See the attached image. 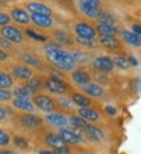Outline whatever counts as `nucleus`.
Masks as SVG:
<instances>
[{"mask_svg": "<svg viewBox=\"0 0 141 154\" xmlns=\"http://www.w3.org/2000/svg\"><path fill=\"white\" fill-rule=\"evenodd\" d=\"M58 104H61L67 110H72L73 108V102L70 101V99H67V98H58Z\"/></svg>", "mask_w": 141, "mask_h": 154, "instance_id": "obj_36", "label": "nucleus"}, {"mask_svg": "<svg viewBox=\"0 0 141 154\" xmlns=\"http://www.w3.org/2000/svg\"><path fill=\"white\" fill-rule=\"evenodd\" d=\"M46 57L47 60H49L53 66H56V67L62 69V70H72L75 69V60L72 57V54L64 51L59 45H56V43H52V45H49L46 48Z\"/></svg>", "mask_w": 141, "mask_h": 154, "instance_id": "obj_1", "label": "nucleus"}, {"mask_svg": "<svg viewBox=\"0 0 141 154\" xmlns=\"http://www.w3.org/2000/svg\"><path fill=\"white\" fill-rule=\"evenodd\" d=\"M41 119L37 116V115H25L21 119H20V124L26 128H35L38 125H41Z\"/></svg>", "mask_w": 141, "mask_h": 154, "instance_id": "obj_14", "label": "nucleus"}, {"mask_svg": "<svg viewBox=\"0 0 141 154\" xmlns=\"http://www.w3.org/2000/svg\"><path fill=\"white\" fill-rule=\"evenodd\" d=\"M55 154H70V148L68 146H61L55 149Z\"/></svg>", "mask_w": 141, "mask_h": 154, "instance_id": "obj_41", "label": "nucleus"}, {"mask_svg": "<svg viewBox=\"0 0 141 154\" xmlns=\"http://www.w3.org/2000/svg\"><path fill=\"white\" fill-rule=\"evenodd\" d=\"M132 32L134 34H137L138 37H141V25H132Z\"/></svg>", "mask_w": 141, "mask_h": 154, "instance_id": "obj_44", "label": "nucleus"}, {"mask_svg": "<svg viewBox=\"0 0 141 154\" xmlns=\"http://www.w3.org/2000/svg\"><path fill=\"white\" fill-rule=\"evenodd\" d=\"M93 66L96 70H100V72H111L114 69V63L109 57H97L93 61Z\"/></svg>", "mask_w": 141, "mask_h": 154, "instance_id": "obj_7", "label": "nucleus"}, {"mask_svg": "<svg viewBox=\"0 0 141 154\" xmlns=\"http://www.w3.org/2000/svg\"><path fill=\"white\" fill-rule=\"evenodd\" d=\"M9 21H11V15L5 14V12H0V26H9Z\"/></svg>", "mask_w": 141, "mask_h": 154, "instance_id": "obj_37", "label": "nucleus"}, {"mask_svg": "<svg viewBox=\"0 0 141 154\" xmlns=\"http://www.w3.org/2000/svg\"><path fill=\"white\" fill-rule=\"evenodd\" d=\"M96 31L102 37H115V34H117L115 26H112V25H103V23H99L97 28H96Z\"/></svg>", "mask_w": 141, "mask_h": 154, "instance_id": "obj_22", "label": "nucleus"}, {"mask_svg": "<svg viewBox=\"0 0 141 154\" xmlns=\"http://www.w3.org/2000/svg\"><path fill=\"white\" fill-rule=\"evenodd\" d=\"M58 136L64 140V143L67 142V143H79L81 142V137L78 136V134H75L72 130H67V128H59V133H58Z\"/></svg>", "mask_w": 141, "mask_h": 154, "instance_id": "obj_10", "label": "nucleus"}, {"mask_svg": "<svg viewBox=\"0 0 141 154\" xmlns=\"http://www.w3.org/2000/svg\"><path fill=\"white\" fill-rule=\"evenodd\" d=\"M72 79L76 84H79V85H85V84L90 82V75L87 72H84V70H75L72 73Z\"/></svg>", "mask_w": 141, "mask_h": 154, "instance_id": "obj_23", "label": "nucleus"}, {"mask_svg": "<svg viewBox=\"0 0 141 154\" xmlns=\"http://www.w3.org/2000/svg\"><path fill=\"white\" fill-rule=\"evenodd\" d=\"M40 154H55V152H52V151H46V149H41V151H40Z\"/></svg>", "mask_w": 141, "mask_h": 154, "instance_id": "obj_49", "label": "nucleus"}, {"mask_svg": "<svg viewBox=\"0 0 141 154\" xmlns=\"http://www.w3.org/2000/svg\"><path fill=\"white\" fill-rule=\"evenodd\" d=\"M2 48H11V43L8 40H5L3 37H0V49Z\"/></svg>", "mask_w": 141, "mask_h": 154, "instance_id": "obj_43", "label": "nucleus"}, {"mask_svg": "<svg viewBox=\"0 0 141 154\" xmlns=\"http://www.w3.org/2000/svg\"><path fill=\"white\" fill-rule=\"evenodd\" d=\"M25 87L32 93V92H40L43 89V84H41V81L38 78H31L29 81H26Z\"/></svg>", "mask_w": 141, "mask_h": 154, "instance_id": "obj_26", "label": "nucleus"}, {"mask_svg": "<svg viewBox=\"0 0 141 154\" xmlns=\"http://www.w3.org/2000/svg\"><path fill=\"white\" fill-rule=\"evenodd\" d=\"M123 40L131 46H141V37H138L137 34H134L132 31H123L122 32Z\"/></svg>", "mask_w": 141, "mask_h": 154, "instance_id": "obj_20", "label": "nucleus"}, {"mask_svg": "<svg viewBox=\"0 0 141 154\" xmlns=\"http://www.w3.org/2000/svg\"><path fill=\"white\" fill-rule=\"evenodd\" d=\"M46 142H47V145L53 146L55 149H56V148H61V146H65L64 140H62L58 134H47V136H46Z\"/></svg>", "mask_w": 141, "mask_h": 154, "instance_id": "obj_25", "label": "nucleus"}, {"mask_svg": "<svg viewBox=\"0 0 141 154\" xmlns=\"http://www.w3.org/2000/svg\"><path fill=\"white\" fill-rule=\"evenodd\" d=\"M12 105L18 110H23V112H34V102H31L29 99H23V98H14Z\"/></svg>", "mask_w": 141, "mask_h": 154, "instance_id": "obj_15", "label": "nucleus"}, {"mask_svg": "<svg viewBox=\"0 0 141 154\" xmlns=\"http://www.w3.org/2000/svg\"><path fill=\"white\" fill-rule=\"evenodd\" d=\"M105 112H106L108 115H111V116H115V115H117V110H115L114 107H111V105H106V107H105Z\"/></svg>", "mask_w": 141, "mask_h": 154, "instance_id": "obj_42", "label": "nucleus"}, {"mask_svg": "<svg viewBox=\"0 0 141 154\" xmlns=\"http://www.w3.org/2000/svg\"><path fill=\"white\" fill-rule=\"evenodd\" d=\"M14 143H15L18 148H21V149H26V148H28V140H26L25 137H20V136L14 137Z\"/></svg>", "mask_w": 141, "mask_h": 154, "instance_id": "obj_35", "label": "nucleus"}, {"mask_svg": "<svg viewBox=\"0 0 141 154\" xmlns=\"http://www.w3.org/2000/svg\"><path fill=\"white\" fill-rule=\"evenodd\" d=\"M44 85H46V89L49 90V92L56 93V95L65 93V92L68 90V85H67L64 81L58 79V78H47V81H46Z\"/></svg>", "mask_w": 141, "mask_h": 154, "instance_id": "obj_5", "label": "nucleus"}, {"mask_svg": "<svg viewBox=\"0 0 141 154\" xmlns=\"http://www.w3.org/2000/svg\"><path fill=\"white\" fill-rule=\"evenodd\" d=\"M0 35H2L5 40H8L9 43H21L23 41V34L15 26H5V28H2Z\"/></svg>", "mask_w": 141, "mask_h": 154, "instance_id": "obj_3", "label": "nucleus"}, {"mask_svg": "<svg viewBox=\"0 0 141 154\" xmlns=\"http://www.w3.org/2000/svg\"><path fill=\"white\" fill-rule=\"evenodd\" d=\"M0 154H15L12 149H3V151H0Z\"/></svg>", "mask_w": 141, "mask_h": 154, "instance_id": "obj_48", "label": "nucleus"}, {"mask_svg": "<svg viewBox=\"0 0 141 154\" xmlns=\"http://www.w3.org/2000/svg\"><path fill=\"white\" fill-rule=\"evenodd\" d=\"M100 45L109 51H115L120 48V41L115 37H100Z\"/></svg>", "mask_w": 141, "mask_h": 154, "instance_id": "obj_19", "label": "nucleus"}, {"mask_svg": "<svg viewBox=\"0 0 141 154\" xmlns=\"http://www.w3.org/2000/svg\"><path fill=\"white\" fill-rule=\"evenodd\" d=\"M97 20H99V23H103V25H112L114 26V17L108 12H100L97 15Z\"/></svg>", "mask_w": 141, "mask_h": 154, "instance_id": "obj_31", "label": "nucleus"}, {"mask_svg": "<svg viewBox=\"0 0 141 154\" xmlns=\"http://www.w3.org/2000/svg\"><path fill=\"white\" fill-rule=\"evenodd\" d=\"M28 9L32 14H40V15H50V8L46 6L43 3H37V2H31L28 3Z\"/></svg>", "mask_w": 141, "mask_h": 154, "instance_id": "obj_16", "label": "nucleus"}, {"mask_svg": "<svg viewBox=\"0 0 141 154\" xmlns=\"http://www.w3.org/2000/svg\"><path fill=\"white\" fill-rule=\"evenodd\" d=\"M44 119H46V122H49L52 125H56V127H61V128H64L68 122L67 118L61 113H47Z\"/></svg>", "mask_w": 141, "mask_h": 154, "instance_id": "obj_9", "label": "nucleus"}, {"mask_svg": "<svg viewBox=\"0 0 141 154\" xmlns=\"http://www.w3.org/2000/svg\"><path fill=\"white\" fill-rule=\"evenodd\" d=\"M31 21H34V23L38 25L40 28H50V26L53 25V20L50 18V15L32 14V15H31Z\"/></svg>", "mask_w": 141, "mask_h": 154, "instance_id": "obj_13", "label": "nucleus"}, {"mask_svg": "<svg viewBox=\"0 0 141 154\" xmlns=\"http://www.w3.org/2000/svg\"><path fill=\"white\" fill-rule=\"evenodd\" d=\"M72 102L75 105H79L81 108H90V105H91V99L85 95H81V93H75L72 96Z\"/></svg>", "mask_w": 141, "mask_h": 154, "instance_id": "obj_21", "label": "nucleus"}, {"mask_svg": "<svg viewBox=\"0 0 141 154\" xmlns=\"http://www.w3.org/2000/svg\"><path fill=\"white\" fill-rule=\"evenodd\" d=\"M12 96V93L9 90H5V89H0V101H9Z\"/></svg>", "mask_w": 141, "mask_h": 154, "instance_id": "obj_39", "label": "nucleus"}, {"mask_svg": "<svg viewBox=\"0 0 141 154\" xmlns=\"http://www.w3.org/2000/svg\"><path fill=\"white\" fill-rule=\"evenodd\" d=\"M26 34H28L29 37H32V38L38 40V41H46V37H44V35H40V34H37L34 29H26Z\"/></svg>", "mask_w": 141, "mask_h": 154, "instance_id": "obj_38", "label": "nucleus"}, {"mask_svg": "<svg viewBox=\"0 0 141 154\" xmlns=\"http://www.w3.org/2000/svg\"><path fill=\"white\" fill-rule=\"evenodd\" d=\"M79 8L85 15L91 18H97V15L100 14V3L97 0H84L79 3Z\"/></svg>", "mask_w": 141, "mask_h": 154, "instance_id": "obj_2", "label": "nucleus"}, {"mask_svg": "<svg viewBox=\"0 0 141 154\" xmlns=\"http://www.w3.org/2000/svg\"><path fill=\"white\" fill-rule=\"evenodd\" d=\"M5 119H6V110H5L2 105H0V122L5 121Z\"/></svg>", "mask_w": 141, "mask_h": 154, "instance_id": "obj_45", "label": "nucleus"}, {"mask_svg": "<svg viewBox=\"0 0 141 154\" xmlns=\"http://www.w3.org/2000/svg\"><path fill=\"white\" fill-rule=\"evenodd\" d=\"M11 18L14 21H17L18 25H28L31 21V15L26 11H23L21 8H14L11 11Z\"/></svg>", "mask_w": 141, "mask_h": 154, "instance_id": "obj_8", "label": "nucleus"}, {"mask_svg": "<svg viewBox=\"0 0 141 154\" xmlns=\"http://www.w3.org/2000/svg\"><path fill=\"white\" fill-rule=\"evenodd\" d=\"M82 90L93 98H102L103 96V89L99 84H94V82H88L85 85H82Z\"/></svg>", "mask_w": 141, "mask_h": 154, "instance_id": "obj_11", "label": "nucleus"}, {"mask_svg": "<svg viewBox=\"0 0 141 154\" xmlns=\"http://www.w3.org/2000/svg\"><path fill=\"white\" fill-rule=\"evenodd\" d=\"M75 31H76V35L79 38L94 40V37H96V29H94L91 25H88V23H78L75 26Z\"/></svg>", "mask_w": 141, "mask_h": 154, "instance_id": "obj_6", "label": "nucleus"}, {"mask_svg": "<svg viewBox=\"0 0 141 154\" xmlns=\"http://www.w3.org/2000/svg\"><path fill=\"white\" fill-rule=\"evenodd\" d=\"M12 95H14L15 98L29 99V95H31V92L26 89V87H15V89H14V92H12Z\"/></svg>", "mask_w": 141, "mask_h": 154, "instance_id": "obj_30", "label": "nucleus"}, {"mask_svg": "<svg viewBox=\"0 0 141 154\" xmlns=\"http://www.w3.org/2000/svg\"><path fill=\"white\" fill-rule=\"evenodd\" d=\"M12 85V78L8 73H0V89L8 90L9 87Z\"/></svg>", "mask_w": 141, "mask_h": 154, "instance_id": "obj_29", "label": "nucleus"}, {"mask_svg": "<svg viewBox=\"0 0 141 154\" xmlns=\"http://www.w3.org/2000/svg\"><path fill=\"white\" fill-rule=\"evenodd\" d=\"M70 124H72L75 128H85L88 125V122L85 119H82L81 116H72L70 118Z\"/></svg>", "mask_w": 141, "mask_h": 154, "instance_id": "obj_32", "label": "nucleus"}, {"mask_svg": "<svg viewBox=\"0 0 141 154\" xmlns=\"http://www.w3.org/2000/svg\"><path fill=\"white\" fill-rule=\"evenodd\" d=\"M128 63H131V64H134V66H138V61H137L134 57H129V58H128Z\"/></svg>", "mask_w": 141, "mask_h": 154, "instance_id": "obj_47", "label": "nucleus"}, {"mask_svg": "<svg viewBox=\"0 0 141 154\" xmlns=\"http://www.w3.org/2000/svg\"><path fill=\"white\" fill-rule=\"evenodd\" d=\"M6 60H8V54L3 49H0V61H6Z\"/></svg>", "mask_w": 141, "mask_h": 154, "instance_id": "obj_46", "label": "nucleus"}, {"mask_svg": "<svg viewBox=\"0 0 141 154\" xmlns=\"http://www.w3.org/2000/svg\"><path fill=\"white\" fill-rule=\"evenodd\" d=\"M12 75L18 79H26L29 81L32 76H34V72L29 69V67H25V66H14L12 69Z\"/></svg>", "mask_w": 141, "mask_h": 154, "instance_id": "obj_12", "label": "nucleus"}, {"mask_svg": "<svg viewBox=\"0 0 141 154\" xmlns=\"http://www.w3.org/2000/svg\"><path fill=\"white\" fill-rule=\"evenodd\" d=\"M72 57H73L75 63H76V61H85V60H87V57H85L84 54H81V52H73Z\"/></svg>", "mask_w": 141, "mask_h": 154, "instance_id": "obj_40", "label": "nucleus"}, {"mask_svg": "<svg viewBox=\"0 0 141 154\" xmlns=\"http://www.w3.org/2000/svg\"><path fill=\"white\" fill-rule=\"evenodd\" d=\"M9 142H11V137H9V134L6 133V131L0 130V146H6Z\"/></svg>", "mask_w": 141, "mask_h": 154, "instance_id": "obj_34", "label": "nucleus"}, {"mask_svg": "<svg viewBox=\"0 0 141 154\" xmlns=\"http://www.w3.org/2000/svg\"><path fill=\"white\" fill-rule=\"evenodd\" d=\"M112 63H114V66H115V67H119V69H123V70L129 67L128 58H126V57H123V55H119V57H115V58L112 60Z\"/></svg>", "mask_w": 141, "mask_h": 154, "instance_id": "obj_28", "label": "nucleus"}, {"mask_svg": "<svg viewBox=\"0 0 141 154\" xmlns=\"http://www.w3.org/2000/svg\"><path fill=\"white\" fill-rule=\"evenodd\" d=\"M78 40V43H79V45L81 46H85V48H96V41H94V40H88V38H76Z\"/></svg>", "mask_w": 141, "mask_h": 154, "instance_id": "obj_33", "label": "nucleus"}, {"mask_svg": "<svg viewBox=\"0 0 141 154\" xmlns=\"http://www.w3.org/2000/svg\"><path fill=\"white\" fill-rule=\"evenodd\" d=\"M79 116L85 121H99L100 119V115L96 112V110H93V108H79Z\"/></svg>", "mask_w": 141, "mask_h": 154, "instance_id": "obj_18", "label": "nucleus"}, {"mask_svg": "<svg viewBox=\"0 0 141 154\" xmlns=\"http://www.w3.org/2000/svg\"><path fill=\"white\" fill-rule=\"evenodd\" d=\"M21 60L25 61L26 64H29V66H34V67H43V63H41V60H40L37 55L23 54V55H21Z\"/></svg>", "mask_w": 141, "mask_h": 154, "instance_id": "obj_24", "label": "nucleus"}, {"mask_svg": "<svg viewBox=\"0 0 141 154\" xmlns=\"http://www.w3.org/2000/svg\"><path fill=\"white\" fill-rule=\"evenodd\" d=\"M84 131H85V134H87L90 139H93V140H102V139H103L102 130L97 128V127H94V125H87V127L84 128Z\"/></svg>", "mask_w": 141, "mask_h": 154, "instance_id": "obj_17", "label": "nucleus"}, {"mask_svg": "<svg viewBox=\"0 0 141 154\" xmlns=\"http://www.w3.org/2000/svg\"><path fill=\"white\" fill-rule=\"evenodd\" d=\"M34 105L38 107L40 110H43V112H46V113H52L53 108H55L53 99L49 98L47 95H37L34 98Z\"/></svg>", "mask_w": 141, "mask_h": 154, "instance_id": "obj_4", "label": "nucleus"}, {"mask_svg": "<svg viewBox=\"0 0 141 154\" xmlns=\"http://www.w3.org/2000/svg\"><path fill=\"white\" fill-rule=\"evenodd\" d=\"M138 87H140V90H141V81H138Z\"/></svg>", "mask_w": 141, "mask_h": 154, "instance_id": "obj_50", "label": "nucleus"}, {"mask_svg": "<svg viewBox=\"0 0 141 154\" xmlns=\"http://www.w3.org/2000/svg\"><path fill=\"white\" fill-rule=\"evenodd\" d=\"M55 38H56V41H59V43H64V45H72V37H70L67 32H64V31H56L55 32Z\"/></svg>", "mask_w": 141, "mask_h": 154, "instance_id": "obj_27", "label": "nucleus"}]
</instances>
